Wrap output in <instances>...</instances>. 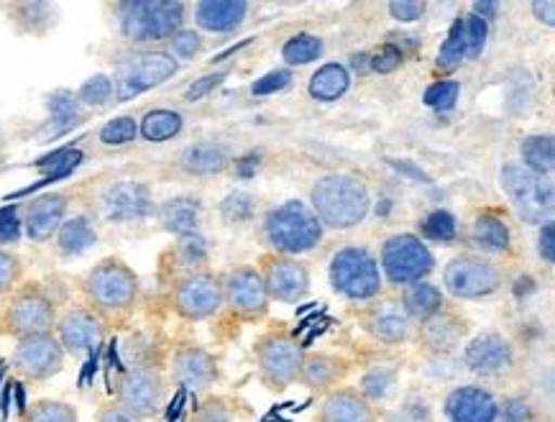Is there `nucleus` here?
<instances>
[{
    "label": "nucleus",
    "instance_id": "36",
    "mask_svg": "<svg viewBox=\"0 0 555 422\" xmlns=\"http://www.w3.org/2000/svg\"><path fill=\"white\" fill-rule=\"evenodd\" d=\"M24 422H77V410L60 399H39L24 410Z\"/></svg>",
    "mask_w": 555,
    "mask_h": 422
},
{
    "label": "nucleus",
    "instance_id": "45",
    "mask_svg": "<svg viewBox=\"0 0 555 422\" xmlns=\"http://www.w3.org/2000/svg\"><path fill=\"white\" fill-rule=\"evenodd\" d=\"M384 422H433V412L423 399H408L402 407L391 410Z\"/></svg>",
    "mask_w": 555,
    "mask_h": 422
},
{
    "label": "nucleus",
    "instance_id": "62",
    "mask_svg": "<svg viewBox=\"0 0 555 422\" xmlns=\"http://www.w3.org/2000/svg\"><path fill=\"white\" fill-rule=\"evenodd\" d=\"M391 167H397V169H402L404 175H412L415 177V180H420V182H430V177L425 175V171H420V169H415L412 167V164H408V162H389Z\"/></svg>",
    "mask_w": 555,
    "mask_h": 422
},
{
    "label": "nucleus",
    "instance_id": "30",
    "mask_svg": "<svg viewBox=\"0 0 555 422\" xmlns=\"http://www.w3.org/2000/svg\"><path fill=\"white\" fill-rule=\"evenodd\" d=\"M228 164V152L218 144H195L184 149L182 154V167L190 175H212L220 171Z\"/></svg>",
    "mask_w": 555,
    "mask_h": 422
},
{
    "label": "nucleus",
    "instance_id": "56",
    "mask_svg": "<svg viewBox=\"0 0 555 422\" xmlns=\"http://www.w3.org/2000/svg\"><path fill=\"white\" fill-rule=\"evenodd\" d=\"M389 13L397 21H404V24H410V21L423 18L425 3H412V0H400V3H389Z\"/></svg>",
    "mask_w": 555,
    "mask_h": 422
},
{
    "label": "nucleus",
    "instance_id": "15",
    "mask_svg": "<svg viewBox=\"0 0 555 422\" xmlns=\"http://www.w3.org/2000/svg\"><path fill=\"white\" fill-rule=\"evenodd\" d=\"M172 376L182 392H208L218 382V363L201 346H184L172 359Z\"/></svg>",
    "mask_w": 555,
    "mask_h": 422
},
{
    "label": "nucleus",
    "instance_id": "46",
    "mask_svg": "<svg viewBox=\"0 0 555 422\" xmlns=\"http://www.w3.org/2000/svg\"><path fill=\"white\" fill-rule=\"evenodd\" d=\"M487 21L479 16L464 18V37H466V56H479L483 44H487Z\"/></svg>",
    "mask_w": 555,
    "mask_h": 422
},
{
    "label": "nucleus",
    "instance_id": "29",
    "mask_svg": "<svg viewBox=\"0 0 555 422\" xmlns=\"http://www.w3.org/2000/svg\"><path fill=\"white\" fill-rule=\"evenodd\" d=\"M348 82H351V77H348V69L344 64H325V67H320L318 73L312 75L310 95L331 103V100H338L344 95L348 90Z\"/></svg>",
    "mask_w": 555,
    "mask_h": 422
},
{
    "label": "nucleus",
    "instance_id": "8",
    "mask_svg": "<svg viewBox=\"0 0 555 422\" xmlns=\"http://www.w3.org/2000/svg\"><path fill=\"white\" fill-rule=\"evenodd\" d=\"M92 305L103 312H120L131 307L137 297V277L120 261H103L88 274L85 282Z\"/></svg>",
    "mask_w": 555,
    "mask_h": 422
},
{
    "label": "nucleus",
    "instance_id": "33",
    "mask_svg": "<svg viewBox=\"0 0 555 422\" xmlns=\"http://www.w3.org/2000/svg\"><path fill=\"white\" fill-rule=\"evenodd\" d=\"M474 243L489 254H502L509 248V228L502 218L481 216L474 223Z\"/></svg>",
    "mask_w": 555,
    "mask_h": 422
},
{
    "label": "nucleus",
    "instance_id": "3",
    "mask_svg": "<svg viewBox=\"0 0 555 422\" xmlns=\"http://www.w3.org/2000/svg\"><path fill=\"white\" fill-rule=\"evenodd\" d=\"M267 239L284 254H305L318 246L323 226L315 213L300 200H289L267 216Z\"/></svg>",
    "mask_w": 555,
    "mask_h": 422
},
{
    "label": "nucleus",
    "instance_id": "7",
    "mask_svg": "<svg viewBox=\"0 0 555 422\" xmlns=\"http://www.w3.org/2000/svg\"><path fill=\"white\" fill-rule=\"evenodd\" d=\"M331 282L340 295L351 299H369L379 295L382 277L379 264L366 248H344L333 256Z\"/></svg>",
    "mask_w": 555,
    "mask_h": 422
},
{
    "label": "nucleus",
    "instance_id": "22",
    "mask_svg": "<svg viewBox=\"0 0 555 422\" xmlns=\"http://www.w3.org/2000/svg\"><path fill=\"white\" fill-rule=\"evenodd\" d=\"M64 213H67V197L64 195H44L34 200L26 210V233L34 241L52 239V233L60 231Z\"/></svg>",
    "mask_w": 555,
    "mask_h": 422
},
{
    "label": "nucleus",
    "instance_id": "58",
    "mask_svg": "<svg viewBox=\"0 0 555 422\" xmlns=\"http://www.w3.org/2000/svg\"><path fill=\"white\" fill-rule=\"evenodd\" d=\"M98 422H144V420L137 418L133 412H128L126 407H120L118 402H111L98 412Z\"/></svg>",
    "mask_w": 555,
    "mask_h": 422
},
{
    "label": "nucleus",
    "instance_id": "28",
    "mask_svg": "<svg viewBox=\"0 0 555 422\" xmlns=\"http://www.w3.org/2000/svg\"><path fill=\"white\" fill-rule=\"evenodd\" d=\"M82 105L77 103V98L73 95V92L67 90H60L54 92L52 98H49V113H52V118H49L47 124V136H62L67 133L69 128H75L77 124H80L82 118Z\"/></svg>",
    "mask_w": 555,
    "mask_h": 422
},
{
    "label": "nucleus",
    "instance_id": "51",
    "mask_svg": "<svg viewBox=\"0 0 555 422\" xmlns=\"http://www.w3.org/2000/svg\"><path fill=\"white\" fill-rule=\"evenodd\" d=\"M169 44H172V52L180 56V60H190V56H195L203 49V39L197 37L195 31H177L175 37L169 39Z\"/></svg>",
    "mask_w": 555,
    "mask_h": 422
},
{
    "label": "nucleus",
    "instance_id": "25",
    "mask_svg": "<svg viewBox=\"0 0 555 422\" xmlns=\"http://www.w3.org/2000/svg\"><path fill=\"white\" fill-rule=\"evenodd\" d=\"M340 374H344V363L333 356H305L302 369H300V382L310 389L318 392H333V386L338 384Z\"/></svg>",
    "mask_w": 555,
    "mask_h": 422
},
{
    "label": "nucleus",
    "instance_id": "12",
    "mask_svg": "<svg viewBox=\"0 0 555 422\" xmlns=\"http://www.w3.org/2000/svg\"><path fill=\"white\" fill-rule=\"evenodd\" d=\"M443 282L455 297H483L500 287V271L476 256H461L448 264Z\"/></svg>",
    "mask_w": 555,
    "mask_h": 422
},
{
    "label": "nucleus",
    "instance_id": "26",
    "mask_svg": "<svg viewBox=\"0 0 555 422\" xmlns=\"http://www.w3.org/2000/svg\"><path fill=\"white\" fill-rule=\"evenodd\" d=\"M369 331L384 343H402L410 335V315L400 305H382L369 320Z\"/></svg>",
    "mask_w": 555,
    "mask_h": 422
},
{
    "label": "nucleus",
    "instance_id": "39",
    "mask_svg": "<svg viewBox=\"0 0 555 422\" xmlns=\"http://www.w3.org/2000/svg\"><path fill=\"white\" fill-rule=\"evenodd\" d=\"M397 371L391 367H374L372 371H366V376L361 379V395H364L366 402H379L389 395V389L395 386Z\"/></svg>",
    "mask_w": 555,
    "mask_h": 422
},
{
    "label": "nucleus",
    "instance_id": "44",
    "mask_svg": "<svg viewBox=\"0 0 555 422\" xmlns=\"http://www.w3.org/2000/svg\"><path fill=\"white\" fill-rule=\"evenodd\" d=\"M423 233L430 241H453L455 239V218L446 210H436L425 218Z\"/></svg>",
    "mask_w": 555,
    "mask_h": 422
},
{
    "label": "nucleus",
    "instance_id": "40",
    "mask_svg": "<svg viewBox=\"0 0 555 422\" xmlns=\"http://www.w3.org/2000/svg\"><path fill=\"white\" fill-rule=\"evenodd\" d=\"M113 95H116V88H113L111 77L108 75H95L82 85L80 92H77L75 98H77V103L88 105V108H103V105L111 103Z\"/></svg>",
    "mask_w": 555,
    "mask_h": 422
},
{
    "label": "nucleus",
    "instance_id": "54",
    "mask_svg": "<svg viewBox=\"0 0 555 422\" xmlns=\"http://www.w3.org/2000/svg\"><path fill=\"white\" fill-rule=\"evenodd\" d=\"M21 235V220L16 207H3L0 210V243H11Z\"/></svg>",
    "mask_w": 555,
    "mask_h": 422
},
{
    "label": "nucleus",
    "instance_id": "50",
    "mask_svg": "<svg viewBox=\"0 0 555 422\" xmlns=\"http://www.w3.org/2000/svg\"><path fill=\"white\" fill-rule=\"evenodd\" d=\"M192 422H231V410L223 399H208V402L195 407Z\"/></svg>",
    "mask_w": 555,
    "mask_h": 422
},
{
    "label": "nucleus",
    "instance_id": "23",
    "mask_svg": "<svg viewBox=\"0 0 555 422\" xmlns=\"http://www.w3.org/2000/svg\"><path fill=\"white\" fill-rule=\"evenodd\" d=\"M267 292L284 303H297L310 287L308 271L297 261H276L267 271Z\"/></svg>",
    "mask_w": 555,
    "mask_h": 422
},
{
    "label": "nucleus",
    "instance_id": "34",
    "mask_svg": "<svg viewBox=\"0 0 555 422\" xmlns=\"http://www.w3.org/2000/svg\"><path fill=\"white\" fill-rule=\"evenodd\" d=\"M443 305V295L438 287H433L428 282H417L404 292V312L412 315L417 320H430L433 315L440 312Z\"/></svg>",
    "mask_w": 555,
    "mask_h": 422
},
{
    "label": "nucleus",
    "instance_id": "55",
    "mask_svg": "<svg viewBox=\"0 0 555 422\" xmlns=\"http://www.w3.org/2000/svg\"><path fill=\"white\" fill-rule=\"evenodd\" d=\"M18 279V259L13 254L0 252V295L9 292Z\"/></svg>",
    "mask_w": 555,
    "mask_h": 422
},
{
    "label": "nucleus",
    "instance_id": "37",
    "mask_svg": "<svg viewBox=\"0 0 555 422\" xmlns=\"http://www.w3.org/2000/svg\"><path fill=\"white\" fill-rule=\"evenodd\" d=\"M466 60V37H464V18H459L448 31L446 44L440 47L438 54V67L451 73V69L461 67V62Z\"/></svg>",
    "mask_w": 555,
    "mask_h": 422
},
{
    "label": "nucleus",
    "instance_id": "16",
    "mask_svg": "<svg viewBox=\"0 0 555 422\" xmlns=\"http://www.w3.org/2000/svg\"><path fill=\"white\" fill-rule=\"evenodd\" d=\"M5 323H9L11 333H16L18 338L52 333V328L56 325L54 307L47 297L28 292V295H21L16 303L9 307Z\"/></svg>",
    "mask_w": 555,
    "mask_h": 422
},
{
    "label": "nucleus",
    "instance_id": "59",
    "mask_svg": "<svg viewBox=\"0 0 555 422\" xmlns=\"http://www.w3.org/2000/svg\"><path fill=\"white\" fill-rule=\"evenodd\" d=\"M538 248H540V256H543L547 264L555 261V226L553 223L543 226V231H540Z\"/></svg>",
    "mask_w": 555,
    "mask_h": 422
},
{
    "label": "nucleus",
    "instance_id": "43",
    "mask_svg": "<svg viewBox=\"0 0 555 422\" xmlns=\"http://www.w3.org/2000/svg\"><path fill=\"white\" fill-rule=\"evenodd\" d=\"M459 92H461L459 82H453V80L436 82L425 90V105H430V108H436V111H448V108H453L455 100H459Z\"/></svg>",
    "mask_w": 555,
    "mask_h": 422
},
{
    "label": "nucleus",
    "instance_id": "35",
    "mask_svg": "<svg viewBox=\"0 0 555 422\" xmlns=\"http://www.w3.org/2000/svg\"><path fill=\"white\" fill-rule=\"evenodd\" d=\"M522 164L538 175H547L555 167V144L551 136H530L522 141Z\"/></svg>",
    "mask_w": 555,
    "mask_h": 422
},
{
    "label": "nucleus",
    "instance_id": "27",
    "mask_svg": "<svg viewBox=\"0 0 555 422\" xmlns=\"http://www.w3.org/2000/svg\"><path fill=\"white\" fill-rule=\"evenodd\" d=\"M162 223L177 235H192L201 223V203L192 197H177L162 207Z\"/></svg>",
    "mask_w": 555,
    "mask_h": 422
},
{
    "label": "nucleus",
    "instance_id": "5",
    "mask_svg": "<svg viewBox=\"0 0 555 422\" xmlns=\"http://www.w3.org/2000/svg\"><path fill=\"white\" fill-rule=\"evenodd\" d=\"M502 188L507 192L517 213L530 223H551L553 216V184L543 175L525 167L507 164L502 169Z\"/></svg>",
    "mask_w": 555,
    "mask_h": 422
},
{
    "label": "nucleus",
    "instance_id": "18",
    "mask_svg": "<svg viewBox=\"0 0 555 422\" xmlns=\"http://www.w3.org/2000/svg\"><path fill=\"white\" fill-rule=\"evenodd\" d=\"M220 303H223V292H220V284L212 277H190L177 290V310L190 320L210 318Z\"/></svg>",
    "mask_w": 555,
    "mask_h": 422
},
{
    "label": "nucleus",
    "instance_id": "11",
    "mask_svg": "<svg viewBox=\"0 0 555 422\" xmlns=\"http://www.w3.org/2000/svg\"><path fill=\"white\" fill-rule=\"evenodd\" d=\"M382 267L395 284H412L430 274L433 254L415 235L402 233L384 243Z\"/></svg>",
    "mask_w": 555,
    "mask_h": 422
},
{
    "label": "nucleus",
    "instance_id": "49",
    "mask_svg": "<svg viewBox=\"0 0 555 422\" xmlns=\"http://www.w3.org/2000/svg\"><path fill=\"white\" fill-rule=\"evenodd\" d=\"M496 422H532V410L525 399L512 397L500 402V412H496Z\"/></svg>",
    "mask_w": 555,
    "mask_h": 422
},
{
    "label": "nucleus",
    "instance_id": "60",
    "mask_svg": "<svg viewBox=\"0 0 555 422\" xmlns=\"http://www.w3.org/2000/svg\"><path fill=\"white\" fill-rule=\"evenodd\" d=\"M532 13H535V18L540 21V24L555 26V3H553V0H538V3H532Z\"/></svg>",
    "mask_w": 555,
    "mask_h": 422
},
{
    "label": "nucleus",
    "instance_id": "42",
    "mask_svg": "<svg viewBox=\"0 0 555 422\" xmlns=\"http://www.w3.org/2000/svg\"><path fill=\"white\" fill-rule=\"evenodd\" d=\"M139 136V124L131 116H120L113 118L111 124H105L101 128V141L105 146H124L131 144L133 139Z\"/></svg>",
    "mask_w": 555,
    "mask_h": 422
},
{
    "label": "nucleus",
    "instance_id": "13",
    "mask_svg": "<svg viewBox=\"0 0 555 422\" xmlns=\"http://www.w3.org/2000/svg\"><path fill=\"white\" fill-rule=\"evenodd\" d=\"M466 369L476 376L483 379H500L507 374L515 363V350L509 341L500 333H481L468 343L464 350Z\"/></svg>",
    "mask_w": 555,
    "mask_h": 422
},
{
    "label": "nucleus",
    "instance_id": "17",
    "mask_svg": "<svg viewBox=\"0 0 555 422\" xmlns=\"http://www.w3.org/2000/svg\"><path fill=\"white\" fill-rule=\"evenodd\" d=\"M101 320L88 310H69L60 323H56V341H60L64 354H92V350H98V346H101Z\"/></svg>",
    "mask_w": 555,
    "mask_h": 422
},
{
    "label": "nucleus",
    "instance_id": "63",
    "mask_svg": "<svg viewBox=\"0 0 555 422\" xmlns=\"http://www.w3.org/2000/svg\"><path fill=\"white\" fill-rule=\"evenodd\" d=\"M474 11H476V16L487 21V18H494V16H496V11H500V5H496V3H476Z\"/></svg>",
    "mask_w": 555,
    "mask_h": 422
},
{
    "label": "nucleus",
    "instance_id": "47",
    "mask_svg": "<svg viewBox=\"0 0 555 422\" xmlns=\"http://www.w3.org/2000/svg\"><path fill=\"white\" fill-rule=\"evenodd\" d=\"M254 213V197L248 192H233V195L225 197L223 203V218L231 220V223H241V220H248Z\"/></svg>",
    "mask_w": 555,
    "mask_h": 422
},
{
    "label": "nucleus",
    "instance_id": "53",
    "mask_svg": "<svg viewBox=\"0 0 555 422\" xmlns=\"http://www.w3.org/2000/svg\"><path fill=\"white\" fill-rule=\"evenodd\" d=\"M402 64V52H400V47H395V44H384L379 52L374 54V60H372V69L374 73H395L397 67H400Z\"/></svg>",
    "mask_w": 555,
    "mask_h": 422
},
{
    "label": "nucleus",
    "instance_id": "31",
    "mask_svg": "<svg viewBox=\"0 0 555 422\" xmlns=\"http://www.w3.org/2000/svg\"><path fill=\"white\" fill-rule=\"evenodd\" d=\"M180 131H182V116L167 108L149 111L139 126V133L144 136L146 141H152V144H162V141L175 139Z\"/></svg>",
    "mask_w": 555,
    "mask_h": 422
},
{
    "label": "nucleus",
    "instance_id": "24",
    "mask_svg": "<svg viewBox=\"0 0 555 422\" xmlns=\"http://www.w3.org/2000/svg\"><path fill=\"white\" fill-rule=\"evenodd\" d=\"M246 11L248 5L244 0H205V3L197 5V24L205 31L225 34L241 26V21L246 18Z\"/></svg>",
    "mask_w": 555,
    "mask_h": 422
},
{
    "label": "nucleus",
    "instance_id": "10",
    "mask_svg": "<svg viewBox=\"0 0 555 422\" xmlns=\"http://www.w3.org/2000/svg\"><path fill=\"white\" fill-rule=\"evenodd\" d=\"M64 359H67V354H64L56 335H28V338H18L11 367L28 382H47L64 369Z\"/></svg>",
    "mask_w": 555,
    "mask_h": 422
},
{
    "label": "nucleus",
    "instance_id": "4",
    "mask_svg": "<svg viewBox=\"0 0 555 422\" xmlns=\"http://www.w3.org/2000/svg\"><path fill=\"white\" fill-rule=\"evenodd\" d=\"M180 64L172 54L167 52H131L120 56L116 67V88L118 100H131L141 92L156 88V85L167 82L169 77L177 75Z\"/></svg>",
    "mask_w": 555,
    "mask_h": 422
},
{
    "label": "nucleus",
    "instance_id": "19",
    "mask_svg": "<svg viewBox=\"0 0 555 422\" xmlns=\"http://www.w3.org/2000/svg\"><path fill=\"white\" fill-rule=\"evenodd\" d=\"M152 210V195L146 184L139 182H120L111 188L103 197V213L108 220L128 223V220L146 218Z\"/></svg>",
    "mask_w": 555,
    "mask_h": 422
},
{
    "label": "nucleus",
    "instance_id": "38",
    "mask_svg": "<svg viewBox=\"0 0 555 422\" xmlns=\"http://www.w3.org/2000/svg\"><path fill=\"white\" fill-rule=\"evenodd\" d=\"M323 54V41L310 34H300V37H292L282 49V56L287 64H310Z\"/></svg>",
    "mask_w": 555,
    "mask_h": 422
},
{
    "label": "nucleus",
    "instance_id": "20",
    "mask_svg": "<svg viewBox=\"0 0 555 422\" xmlns=\"http://www.w3.org/2000/svg\"><path fill=\"white\" fill-rule=\"evenodd\" d=\"M225 299L236 312H244V315L261 312L267 307V299H269L264 279H261L251 269L233 271L225 282Z\"/></svg>",
    "mask_w": 555,
    "mask_h": 422
},
{
    "label": "nucleus",
    "instance_id": "14",
    "mask_svg": "<svg viewBox=\"0 0 555 422\" xmlns=\"http://www.w3.org/2000/svg\"><path fill=\"white\" fill-rule=\"evenodd\" d=\"M443 412L448 422H496L500 402L483 386L464 384L446 397Z\"/></svg>",
    "mask_w": 555,
    "mask_h": 422
},
{
    "label": "nucleus",
    "instance_id": "2",
    "mask_svg": "<svg viewBox=\"0 0 555 422\" xmlns=\"http://www.w3.org/2000/svg\"><path fill=\"white\" fill-rule=\"evenodd\" d=\"M120 34L133 44L172 39L182 28L184 5L175 0H133L120 5Z\"/></svg>",
    "mask_w": 555,
    "mask_h": 422
},
{
    "label": "nucleus",
    "instance_id": "6",
    "mask_svg": "<svg viewBox=\"0 0 555 422\" xmlns=\"http://www.w3.org/2000/svg\"><path fill=\"white\" fill-rule=\"evenodd\" d=\"M167 397V382L162 376V371L154 367H133L120 371L118 384H116V402L126 407L128 412H133L141 420L154 418L162 412Z\"/></svg>",
    "mask_w": 555,
    "mask_h": 422
},
{
    "label": "nucleus",
    "instance_id": "32",
    "mask_svg": "<svg viewBox=\"0 0 555 422\" xmlns=\"http://www.w3.org/2000/svg\"><path fill=\"white\" fill-rule=\"evenodd\" d=\"M98 233L92 223L85 216H77L73 220H67V223L60 226V231H56V241H60V248L62 254H82L88 252V248L95 243Z\"/></svg>",
    "mask_w": 555,
    "mask_h": 422
},
{
    "label": "nucleus",
    "instance_id": "57",
    "mask_svg": "<svg viewBox=\"0 0 555 422\" xmlns=\"http://www.w3.org/2000/svg\"><path fill=\"white\" fill-rule=\"evenodd\" d=\"M223 80H225V73L208 75V77H203V80H195V82L190 85V90H188V100H192V103H195V100H201V98L208 95V92L212 88H218V85L223 82Z\"/></svg>",
    "mask_w": 555,
    "mask_h": 422
},
{
    "label": "nucleus",
    "instance_id": "41",
    "mask_svg": "<svg viewBox=\"0 0 555 422\" xmlns=\"http://www.w3.org/2000/svg\"><path fill=\"white\" fill-rule=\"evenodd\" d=\"M459 328H455L451 320H440L438 315H433L428 325H425V343H428L433 350H440V354L451 350L455 343H459Z\"/></svg>",
    "mask_w": 555,
    "mask_h": 422
},
{
    "label": "nucleus",
    "instance_id": "48",
    "mask_svg": "<svg viewBox=\"0 0 555 422\" xmlns=\"http://www.w3.org/2000/svg\"><path fill=\"white\" fill-rule=\"evenodd\" d=\"M180 259L188 264V267H197V264H203L208 259V246H205V241L201 235H182V243H180Z\"/></svg>",
    "mask_w": 555,
    "mask_h": 422
},
{
    "label": "nucleus",
    "instance_id": "52",
    "mask_svg": "<svg viewBox=\"0 0 555 422\" xmlns=\"http://www.w3.org/2000/svg\"><path fill=\"white\" fill-rule=\"evenodd\" d=\"M289 80H292L289 69H274V73H269L261 77V80L254 82V95H272V92L287 88Z\"/></svg>",
    "mask_w": 555,
    "mask_h": 422
},
{
    "label": "nucleus",
    "instance_id": "21",
    "mask_svg": "<svg viewBox=\"0 0 555 422\" xmlns=\"http://www.w3.org/2000/svg\"><path fill=\"white\" fill-rule=\"evenodd\" d=\"M318 422H376V412L359 389H333L320 405Z\"/></svg>",
    "mask_w": 555,
    "mask_h": 422
},
{
    "label": "nucleus",
    "instance_id": "61",
    "mask_svg": "<svg viewBox=\"0 0 555 422\" xmlns=\"http://www.w3.org/2000/svg\"><path fill=\"white\" fill-rule=\"evenodd\" d=\"M236 167H238V175L241 177H251L254 171H256V167H259V156H244V159L241 162H236Z\"/></svg>",
    "mask_w": 555,
    "mask_h": 422
},
{
    "label": "nucleus",
    "instance_id": "9",
    "mask_svg": "<svg viewBox=\"0 0 555 422\" xmlns=\"http://www.w3.org/2000/svg\"><path fill=\"white\" fill-rule=\"evenodd\" d=\"M300 343L289 335H269L267 341L259 343L256 348V363H259L261 379L272 386V389H287L300 379L302 354Z\"/></svg>",
    "mask_w": 555,
    "mask_h": 422
},
{
    "label": "nucleus",
    "instance_id": "1",
    "mask_svg": "<svg viewBox=\"0 0 555 422\" xmlns=\"http://www.w3.org/2000/svg\"><path fill=\"white\" fill-rule=\"evenodd\" d=\"M312 207L320 223L331 228H353L366 218L369 192L348 175L323 177L312 188Z\"/></svg>",
    "mask_w": 555,
    "mask_h": 422
}]
</instances>
